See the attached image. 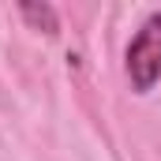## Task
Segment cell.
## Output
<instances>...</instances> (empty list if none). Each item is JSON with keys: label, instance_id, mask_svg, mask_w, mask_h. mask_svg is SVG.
<instances>
[{"label": "cell", "instance_id": "cell-1", "mask_svg": "<svg viewBox=\"0 0 161 161\" xmlns=\"http://www.w3.org/2000/svg\"><path fill=\"white\" fill-rule=\"evenodd\" d=\"M127 79L135 94H150L161 79V11H154L127 45Z\"/></svg>", "mask_w": 161, "mask_h": 161}, {"label": "cell", "instance_id": "cell-2", "mask_svg": "<svg viewBox=\"0 0 161 161\" xmlns=\"http://www.w3.org/2000/svg\"><path fill=\"white\" fill-rule=\"evenodd\" d=\"M19 15L34 26V30H45V34H56L60 30V19H56V8L49 4H34V0H23L19 4Z\"/></svg>", "mask_w": 161, "mask_h": 161}]
</instances>
